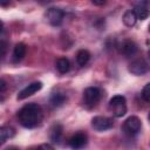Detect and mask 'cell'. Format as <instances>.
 Masks as SVG:
<instances>
[{
    "label": "cell",
    "mask_w": 150,
    "mask_h": 150,
    "mask_svg": "<svg viewBox=\"0 0 150 150\" xmlns=\"http://www.w3.org/2000/svg\"><path fill=\"white\" fill-rule=\"evenodd\" d=\"M18 117H19V121L22 127L30 129V128L38 127L42 122L43 114H42V109L39 104L28 103L19 110Z\"/></svg>",
    "instance_id": "1"
},
{
    "label": "cell",
    "mask_w": 150,
    "mask_h": 150,
    "mask_svg": "<svg viewBox=\"0 0 150 150\" xmlns=\"http://www.w3.org/2000/svg\"><path fill=\"white\" fill-rule=\"evenodd\" d=\"M142 128V122L137 116H130L125 120L124 125H123V130L125 131V134L134 136L136 134H138L141 131Z\"/></svg>",
    "instance_id": "2"
},
{
    "label": "cell",
    "mask_w": 150,
    "mask_h": 150,
    "mask_svg": "<svg viewBox=\"0 0 150 150\" xmlns=\"http://www.w3.org/2000/svg\"><path fill=\"white\" fill-rule=\"evenodd\" d=\"M91 125L95 130L97 131H105L112 128L114 125V121L110 117H105V116H95L91 120Z\"/></svg>",
    "instance_id": "3"
},
{
    "label": "cell",
    "mask_w": 150,
    "mask_h": 150,
    "mask_svg": "<svg viewBox=\"0 0 150 150\" xmlns=\"http://www.w3.org/2000/svg\"><path fill=\"white\" fill-rule=\"evenodd\" d=\"M84 103L89 107H94L101 98V90L96 87H89L83 93Z\"/></svg>",
    "instance_id": "4"
},
{
    "label": "cell",
    "mask_w": 150,
    "mask_h": 150,
    "mask_svg": "<svg viewBox=\"0 0 150 150\" xmlns=\"http://www.w3.org/2000/svg\"><path fill=\"white\" fill-rule=\"evenodd\" d=\"M63 16H64L63 11L61 8H57V7H52L46 13V18H47L48 22L52 26H59V25H61V22L63 20Z\"/></svg>",
    "instance_id": "5"
},
{
    "label": "cell",
    "mask_w": 150,
    "mask_h": 150,
    "mask_svg": "<svg viewBox=\"0 0 150 150\" xmlns=\"http://www.w3.org/2000/svg\"><path fill=\"white\" fill-rule=\"evenodd\" d=\"M148 70V63L143 59H137L129 64V71L134 75H143Z\"/></svg>",
    "instance_id": "6"
},
{
    "label": "cell",
    "mask_w": 150,
    "mask_h": 150,
    "mask_svg": "<svg viewBox=\"0 0 150 150\" xmlns=\"http://www.w3.org/2000/svg\"><path fill=\"white\" fill-rule=\"evenodd\" d=\"M42 88V83L36 81V82H33L30 84H28L27 87H25L19 94H18V100H25L27 98L28 96H32L33 94H35L36 91H39L40 89Z\"/></svg>",
    "instance_id": "7"
},
{
    "label": "cell",
    "mask_w": 150,
    "mask_h": 150,
    "mask_svg": "<svg viewBox=\"0 0 150 150\" xmlns=\"http://www.w3.org/2000/svg\"><path fill=\"white\" fill-rule=\"evenodd\" d=\"M120 52L124 55V56H132L137 53V45L131 41V40H124L118 45Z\"/></svg>",
    "instance_id": "8"
},
{
    "label": "cell",
    "mask_w": 150,
    "mask_h": 150,
    "mask_svg": "<svg viewBox=\"0 0 150 150\" xmlns=\"http://www.w3.org/2000/svg\"><path fill=\"white\" fill-rule=\"evenodd\" d=\"M87 144V136L83 132H77L69 139V145L73 149H80L83 148Z\"/></svg>",
    "instance_id": "9"
},
{
    "label": "cell",
    "mask_w": 150,
    "mask_h": 150,
    "mask_svg": "<svg viewBox=\"0 0 150 150\" xmlns=\"http://www.w3.org/2000/svg\"><path fill=\"white\" fill-rule=\"evenodd\" d=\"M62 125L60 123H55L52 125L50 130H49V137H50V141L54 142V143H57L60 142L61 139V136H62Z\"/></svg>",
    "instance_id": "10"
},
{
    "label": "cell",
    "mask_w": 150,
    "mask_h": 150,
    "mask_svg": "<svg viewBox=\"0 0 150 150\" xmlns=\"http://www.w3.org/2000/svg\"><path fill=\"white\" fill-rule=\"evenodd\" d=\"M49 102L54 107H61V105H63L67 102V96L63 93H54L50 96Z\"/></svg>",
    "instance_id": "11"
},
{
    "label": "cell",
    "mask_w": 150,
    "mask_h": 150,
    "mask_svg": "<svg viewBox=\"0 0 150 150\" xmlns=\"http://www.w3.org/2000/svg\"><path fill=\"white\" fill-rule=\"evenodd\" d=\"M26 45L20 42V43H16L15 47H14V50H13V59L14 61H20L23 59V56L26 55Z\"/></svg>",
    "instance_id": "12"
},
{
    "label": "cell",
    "mask_w": 150,
    "mask_h": 150,
    "mask_svg": "<svg viewBox=\"0 0 150 150\" xmlns=\"http://www.w3.org/2000/svg\"><path fill=\"white\" fill-rule=\"evenodd\" d=\"M136 21H137V16H136L134 9H129V11H127L124 13V15H123V22H124L125 26L132 27V26H135Z\"/></svg>",
    "instance_id": "13"
},
{
    "label": "cell",
    "mask_w": 150,
    "mask_h": 150,
    "mask_svg": "<svg viewBox=\"0 0 150 150\" xmlns=\"http://www.w3.org/2000/svg\"><path fill=\"white\" fill-rule=\"evenodd\" d=\"M89 59H90V53H89L87 49H81V50H79V52H77L76 61H77L79 66H81V67L86 66V64L88 63Z\"/></svg>",
    "instance_id": "14"
},
{
    "label": "cell",
    "mask_w": 150,
    "mask_h": 150,
    "mask_svg": "<svg viewBox=\"0 0 150 150\" xmlns=\"http://www.w3.org/2000/svg\"><path fill=\"white\" fill-rule=\"evenodd\" d=\"M111 110H112V114L116 116V117H122L125 115L127 112V105H125V102H122V103H117V104H114V105H110Z\"/></svg>",
    "instance_id": "15"
},
{
    "label": "cell",
    "mask_w": 150,
    "mask_h": 150,
    "mask_svg": "<svg viewBox=\"0 0 150 150\" xmlns=\"http://www.w3.org/2000/svg\"><path fill=\"white\" fill-rule=\"evenodd\" d=\"M56 68H57V70H59L61 74H66V73L69 70V68H70L69 60L66 59V57L59 59L57 62H56Z\"/></svg>",
    "instance_id": "16"
},
{
    "label": "cell",
    "mask_w": 150,
    "mask_h": 150,
    "mask_svg": "<svg viewBox=\"0 0 150 150\" xmlns=\"http://www.w3.org/2000/svg\"><path fill=\"white\" fill-rule=\"evenodd\" d=\"M137 19L139 20H145L148 16H149V11H148V6H141L138 5L136 7V9H134Z\"/></svg>",
    "instance_id": "17"
},
{
    "label": "cell",
    "mask_w": 150,
    "mask_h": 150,
    "mask_svg": "<svg viewBox=\"0 0 150 150\" xmlns=\"http://www.w3.org/2000/svg\"><path fill=\"white\" fill-rule=\"evenodd\" d=\"M13 136V130L7 127H0V145H2L8 137Z\"/></svg>",
    "instance_id": "18"
},
{
    "label": "cell",
    "mask_w": 150,
    "mask_h": 150,
    "mask_svg": "<svg viewBox=\"0 0 150 150\" xmlns=\"http://www.w3.org/2000/svg\"><path fill=\"white\" fill-rule=\"evenodd\" d=\"M8 49V43L5 40H0V61L6 56Z\"/></svg>",
    "instance_id": "19"
},
{
    "label": "cell",
    "mask_w": 150,
    "mask_h": 150,
    "mask_svg": "<svg viewBox=\"0 0 150 150\" xmlns=\"http://www.w3.org/2000/svg\"><path fill=\"white\" fill-rule=\"evenodd\" d=\"M142 97L145 102L150 101V83H146L142 90Z\"/></svg>",
    "instance_id": "20"
},
{
    "label": "cell",
    "mask_w": 150,
    "mask_h": 150,
    "mask_svg": "<svg viewBox=\"0 0 150 150\" xmlns=\"http://www.w3.org/2000/svg\"><path fill=\"white\" fill-rule=\"evenodd\" d=\"M122 102H125V97L122 96V95H115L110 98L109 101V105H114V104H117V103H122Z\"/></svg>",
    "instance_id": "21"
},
{
    "label": "cell",
    "mask_w": 150,
    "mask_h": 150,
    "mask_svg": "<svg viewBox=\"0 0 150 150\" xmlns=\"http://www.w3.org/2000/svg\"><path fill=\"white\" fill-rule=\"evenodd\" d=\"M6 88H7V83H6V81L2 80V79H0V93L5 91Z\"/></svg>",
    "instance_id": "22"
},
{
    "label": "cell",
    "mask_w": 150,
    "mask_h": 150,
    "mask_svg": "<svg viewBox=\"0 0 150 150\" xmlns=\"http://www.w3.org/2000/svg\"><path fill=\"white\" fill-rule=\"evenodd\" d=\"M105 1H107V0H91V2H93L94 5H96V6H101V5L105 4Z\"/></svg>",
    "instance_id": "23"
},
{
    "label": "cell",
    "mask_w": 150,
    "mask_h": 150,
    "mask_svg": "<svg viewBox=\"0 0 150 150\" xmlns=\"http://www.w3.org/2000/svg\"><path fill=\"white\" fill-rule=\"evenodd\" d=\"M9 4V0H0V6H7Z\"/></svg>",
    "instance_id": "24"
},
{
    "label": "cell",
    "mask_w": 150,
    "mask_h": 150,
    "mask_svg": "<svg viewBox=\"0 0 150 150\" xmlns=\"http://www.w3.org/2000/svg\"><path fill=\"white\" fill-rule=\"evenodd\" d=\"M40 148H45V149H53V146H52V145H49V144H42V145H40Z\"/></svg>",
    "instance_id": "25"
},
{
    "label": "cell",
    "mask_w": 150,
    "mask_h": 150,
    "mask_svg": "<svg viewBox=\"0 0 150 150\" xmlns=\"http://www.w3.org/2000/svg\"><path fill=\"white\" fill-rule=\"evenodd\" d=\"M2 28H4V23H2V21L0 20V33L2 32Z\"/></svg>",
    "instance_id": "26"
}]
</instances>
